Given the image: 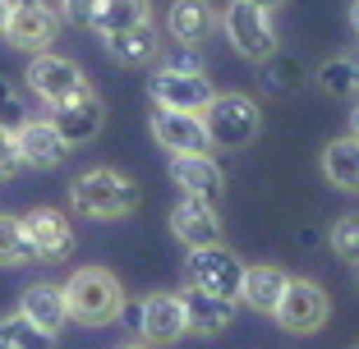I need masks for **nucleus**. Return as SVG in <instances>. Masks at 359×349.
I'll list each match as a JSON object with an SVG mask.
<instances>
[{
  "mask_svg": "<svg viewBox=\"0 0 359 349\" xmlns=\"http://www.w3.org/2000/svg\"><path fill=\"white\" fill-rule=\"evenodd\" d=\"M318 87L327 97H337V101H346V97H359L355 87V64H350V55H332V60L318 64Z\"/></svg>",
  "mask_w": 359,
  "mask_h": 349,
  "instance_id": "393cba45",
  "label": "nucleus"
},
{
  "mask_svg": "<svg viewBox=\"0 0 359 349\" xmlns=\"http://www.w3.org/2000/svg\"><path fill=\"white\" fill-rule=\"evenodd\" d=\"M222 32L226 42L244 55V60H272L276 55V28H272V14L249 5V0H231L222 10Z\"/></svg>",
  "mask_w": 359,
  "mask_h": 349,
  "instance_id": "20e7f679",
  "label": "nucleus"
},
{
  "mask_svg": "<svg viewBox=\"0 0 359 349\" xmlns=\"http://www.w3.org/2000/svg\"><path fill=\"white\" fill-rule=\"evenodd\" d=\"M189 285L203 290V294H217V299H231L240 304V285H244V262L226 248V243H208V248H189Z\"/></svg>",
  "mask_w": 359,
  "mask_h": 349,
  "instance_id": "423d86ee",
  "label": "nucleus"
},
{
  "mask_svg": "<svg viewBox=\"0 0 359 349\" xmlns=\"http://www.w3.org/2000/svg\"><path fill=\"white\" fill-rule=\"evenodd\" d=\"M152 23V0H102V10L93 19V32L97 37H120V32H134Z\"/></svg>",
  "mask_w": 359,
  "mask_h": 349,
  "instance_id": "412c9836",
  "label": "nucleus"
},
{
  "mask_svg": "<svg viewBox=\"0 0 359 349\" xmlns=\"http://www.w3.org/2000/svg\"><path fill=\"white\" fill-rule=\"evenodd\" d=\"M19 170H23V161H19V143H14V129L0 124V184L14 180Z\"/></svg>",
  "mask_w": 359,
  "mask_h": 349,
  "instance_id": "2f4dec72",
  "label": "nucleus"
},
{
  "mask_svg": "<svg viewBox=\"0 0 359 349\" xmlns=\"http://www.w3.org/2000/svg\"><path fill=\"white\" fill-rule=\"evenodd\" d=\"M152 138H157V148L170 152V157H184V152H212V138H208L203 115H189V111L152 106Z\"/></svg>",
  "mask_w": 359,
  "mask_h": 349,
  "instance_id": "9b49d317",
  "label": "nucleus"
},
{
  "mask_svg": "<svg viewBox=\"0 0 359 349\" xmlns=\"http://www.w3.org/2000/svg\"><path fill=\"white\" fill-rule=\"evenodd\" d=\"M323 175H327L332 189L341 193H359V138H337L323 152Z\"/></svg>",
  "mask_w": 359,
  "mask_h": 349,
  "instance_id": "5701e85b",
  "label": "nucleus"
},
{
  "mask_svg": "<svg viewBox=\"0 0 359 349\" xmlns=\"http://www.w3.org/2000/svg\"><path fill=\"white\" fill-rule=\"evenodd\" d=\"M23 262H32V243L23 234V221L0 212V266H23Z\"/></svg>",
  "mask_w": 359,
  "mask_h": 349,
  "instance_id": "a878e982",
  "label": "nucleus"
},
{
  "mask_svg": "<svg viewBox=\"0 0 359 349\" xmlns=\"http://www.w3.org/2000/svg\"><path fill=\"white\" fill-rule=\"evenodd\" d=\"M23 221V234L32 243V262H65V257L74 253V230L65 221V212L55 207H32Z\"/></svg>",
  "mask_w": 359,
  "mask_h": 349,
  "instance_id": "9d476101",
  "label": "nucleus"
},
{
  "mask_svg": "<svg viewBox=\"0 0 359 349\" xmlns=\"http://www.w3.org/2000/svg\"><path fill=\"white\" fill-rule=\"evenodd\" d=\"M350 64H355V87H359V51H355V55H350Z\"/></svg>",
  "mask_w": 359,
  "mask_h": 349,
  "instance_id": "58836bf2",
  "label": "nucleus"
},
{
  "mask_svg": "<svg viewBox=\"0 0 359 349\" xmlns=\"http://www.w3.org/2000/svg\"><path fill=\"white\" fill-rule=\"evenodd\" d=\"M152 92V106L161 111H189V115H203L208 111V101L217 92H212L208 74H180V69H157L148 83Z\"/></svg>",
  "mask_w": 359,
  "mask_h": 349,
  "instance_id": "1a4fd4ad",
  "label": "nucleus"
},
{
  "mask_svg": "<svg viewBox=\"0 0 359 349\" xmlns=\"http://www.w3.org/2000/svg\"><path fill=\"white\" fill-rule=\"evenodd\" d=\"M120 322H125V327L138 336V327H143V304H138V299H125V308H120Z\"/></svg>",
  "mask_w": 359,
  "mask_h": 349,
  "instance_id": "473e14b6",
  "label": "nucleus"
},
{
  "mask_svg": "<svg viewBox=\"0 0 359 349\" xmlns=\"http://www.w3.org/2000/svg\"><path fill=\"white\" fill-rule=\"evenodd\" d=\"M55 10H60L65 23H79V28H93L97 10H102V0H55Z\"/></svg>",
  "mask_w": 359,
  "mask_h": 349,
  "instance_id": "7c9ffc66",
  "label": "nucleus"
},
{
  "mask_svg": "<svg viewBox=\"0 0 359 349\" xmlns=\"http://www.w3.org/2000/svg\"><path fill=\"white\" fill-rule=\"evenodd\" d=\"M170 234H175L184 248H208V243H222V216L208 198H180L170 207Z\"/></svg>",
  "mask_w": 359,
  "mask_h": 349,
  "instance_id": "ddd939ff",
  "label": "nucleus"
},
{
  "mask_svg": "<svg viewBox=\"0 0 359 349\" xmlns=\"http://www.w3.org/2000/svg\"><path fill=\"white\" fill-rule=\"evenodd\" d=\"M180 299H184V322H189L194 336H222V331H231L235 322V304L231 299H217V294H203V290H180Z\"/></svg>",
  "mask_w": 359,
  "mask_h": 349,
  "instance_id": "a211bd4d",
  "label": "nucleus"
},
{
  "mask_svg": "<svg viewBox=\"0 0 359 349\" xmlns=\"http://www.w3.org/2000/svg\"><path fill=\"white\" fill-rule=\"evenodd\" d=\"M355 349H359V345H355Z\"/></svg>",
  "mask_w": 359,
  "mask_h": 349,
  "instance_id": "a19ab883",
  "label": "nucleus"
},
{
  "mask_svg": "<svg viewBox=\"0 0 359 349\" xmlns=\"http://www.w3.org/2000/svg\"><path fill=\"white\" fill-rule=\"evenodd\" d=\"M203 124H208V138L217 152H240L263 134V111L244 92H217L203 111Z\"/></svg>",
  "mask_w": 359,
  "mask_h": 349,
  "instance_id": "7ed1b4c3",
  "label": "nucleus"
},
{
  "mask_svg": "<svg viewBox=\"0 0 359 349\" xmlns=\"http://www.w3.org/2000/svg\"><path fill=\"white\" fill-rule=\"evenodd\" d=\"M60 290H65L69 318L83 322V327H106V322H116L120 308H125V285H120L116 271H106V266H79Z\"/></svg>",
  "mask_w": 359,
  "mask_h": 349,
  "instance_id": "f03ea898",
  "label": "nucleus"
},
{
  "mask_svg": "<svg viewBox=\"0 0 359 349\" xmlns=\"http://www.w3.org/2000/svg\"><path fill=\"white\" fill-rule=\"evenodd\" d=\"M170 180L184 198H208L217 202V193L226 189V170L208 157V152H184V157H170Z\"/></svg>",
  "mask_w": 359,
  "mask_h": 349,
  "instance_id": "dca6fc26",
  "label": "nucleus"
},
{
  "mask_svg": "<svg viewBox=\"0 0 359 349\" xmlns=\"http://www.w3.org/2000/svg\"><path fill=\"white\" fill-rule=\"evenodd\" d=\"M55 32H60V10H55L51 0H14L10 5V19H5V42L14 51H46L55 42Z\"/></svg>",
  "mask_w": 359,
  "mask_h": 349,
  "instance_id": "6e6552de",
  "label": "nucleus"
},
{
  "mask_svg": "<svg viewBox=\"0 0 359 349\" xmlns=\"http://www.w3.org/2000/svg\"><path fill=\"white\" fill-rule=\"evenodd\" d=\"M14 143H19V161L28 170H55L69 157V148H65V138L55 134L51 120H23L14 129Z\"/></svg>",
  "mask_w": 359,
  "mask_h": 349,
  "instance_id": "2eb2a0df",
  "label": "nucleus"
},
{
  "mask_svg": "<svg viewBox=\"0 0 359 349\" xmlns=\"http://www.w3.org/2000/svg\"><path fill=\"white\" fill-rule=\"evenodd\" d=\"M184 331H189V322H184V299L180 294H148L143 299V327H138V336L148 340V345H175Z\"/></svg>",
  "mask_w": 359,
  "mask_h": 349,
  "instance_id": "f3484780",
  "label": "nucleus"
},
{
  "mask_svg": "<svg viewBox=\"0 0 359 349\" xmlns=\"http://www.w3.org/2000/svg\"><path fill=\"white\" fill-rule=\"evenodd\" d=\"M355 285H359V266H355Z\"/></svg>",
  "mask_w": 359,
  "mask_h": 349,
  "instance_id": "ea45409f",
  "label": "nucleus"
},
{
  "mask_svg": "<svg viewBox=\"0 0 359 349\" xmlns=\"http://www.w3.org/2000/svg\"><path fill=\"white\" fill-rule=\"evenodd\" d=\"M350 138H359V106L350 111Z\"/></svg>",
  "mask_w": 359,
  "mask_h": 349,
  "instance_id": "e433bc0d",
  "label": "nucleus"
},
{
  "mask_svg": "<svg viewBox=\"0 0 359 349\" xmlns=\"http://www.w3.org/2000/svg\"><path fill=\"white\" fill-rule=\"evenodd\" d=\"M69 207L88 221H120L138 207V184L116 166H93L69 184Z\"/></svg>",
  "mask_w": 359,
  "mask_h": 349,
  "instance_id": "f257e3e1",
  "label": "nucleus"
},
{
  "mask_svg": "<svg viewBox=\"0 0 359 349\" xmlns=\"http://www.w3.org/2000/svg\"><path fill=\"white\" fill-rule=\"evenodd\" d=\"M28 92L37 97V101H46V106H65V101H74V97L88 92V78L83 69H79L74 60H65V55H51V51H37L28 60Z\"/></svg>",
  "mask_w": 359,
  "mask_h": 349,
  "instance_id": "0eeeda50",
  "label": "nucleus"
},
{
  "mask_svg": "<svg viewBox=\"0 0 359 349\" xmlns=\"http://www.w3.org/2000/svg\"><path fill=\"white\" fill-rule=\"evenodd\" d=\"M19 313L23 318H32L42 331H60L65 322H69V308H65V290L51 285V280H37V285H28L19 294Z\"/></svg>",
  "mask_w": 359,
  "mask_h": 349,
  "instance_id": "aec40b11",
  "label": "nucleus"
},
{
  "mask_svg": "<svg viewBox=\"0 0 359 349\" xmlns=\"http://www.w3.org/2000/svg\"><path fill=\"white\" fill-rule=\"evenodd\" d=\"M285 280L290 276L281 271L276 262H258V266H244V285H240V304H249L254 313H267L272 318L276 304L285 294Z\"/></svg>",
  "mask_w": 359,
  "mask_h": 349,
  "instance_id": "6ab92c4d",
  "label": "nucleus"
},
{
  "mask_svg": "<svg viewBox=\"0 0 359 349\" xmlns=\"http://www.w3.org/2000/svg\"><path fill=\"white\" fill-rule=\"evenodd\" d=\"M217 28H222V14H217L212 0H170V10H166V37L170 42L203 46V42H212Z\"/></svg>",
  "mask_w": 359,
  "mask_h": 349,
  "instance_id": "4468645a",
  "label": "nucleus"
},
{
  "mask_svg": "<svg viewBox=\"0 0 359 349\" xmlns=\"http://www.w3.org/2000/svg\"><path fill=\"white\" fill-rule=\"evenodd\" d=\"M157 69H180V74H208L203 69V46H189V42H161L157 51Z\"/></svg>",
  "mask_w": 359,
  "mask_h": 349,
  "instance_id": "bb28decb",
  "label": "nucleus"
},
{
  "mask_svg": "<svg viewBox=\"0 0 359 349\" xmlns=\"http://www.w3.org/2000/svg\"><path fill=\"white\" fill-rule=\"evenodd\" d=\"M120 349H157V345H148V340H143V345H138V340H134V345H120Z\"/></svg>",
  "mask_w": 359,
  "mask_h": 349,
  "instance_id": "4c0bfd02",
  "label": "nucleus"
},
{
  "mask_svg": "<svg viewBox=\"0 0 359 349\" xmlns=\"http://www.w3.org/2000/svg\"><path fill=\"white\" fill-rule=\"evenodd\" d=\"M263 64H267L263 83L272 87V92H295V87L304 83V69H299V60H295V55H281V51H276L272 60H263Z\"/></svg>",
  "mask_w": 359,
  "mask_h": 349,
  "instance_id": "cd10ccee",
  "label": "nucleus"
},
{
  "mask_svg": "<svg viewBox=\"0 0 359 349\" xmlns=\"http://www.w3.org/2000/svg\"><path fill=\"white\" fill-rule=\"evenodd\" d=\"M350 28H355V37H359V0L350 5Z\"/></svg>",
  "mask_w": 359,
  "mask_h": 349,
  "instance_id": "c9c22d12",
  "label": "nucleus"
},
{
  "mask_svg": "<svg viewBox=\"0 0 359 349\" xmlns=\"http://www.w3.org/2000/svg\"><path fill=\"white\" fill-rule=\"evenodd\" d=\"M249 5H258V10H267V14H272V10H281L285 0H249Z\"/></svg>",
  "mask_w": 359,
  "mask_h": 349,
  "instance_id": "72a5a7b5",
  "label": "nucleus"
},
{
  "mask_svg": "<svg viewBox=\"0 0 359 349\" xmlns=\"http://www.w3.org/2000/svg\"><path fill=\"white\" fill-rule=\"evenodd\" d=\"M0 349H55V336L23 313H10V318H0Z\"/></svg>",
  "mask_w": 359,
  "mask_h": 349,
  "instance_id": "b1692460",
  "label": "nucleus"
},
{
  "mask_svg": "<svg viewBox=\"0 0 359 349\" xmlns=\"http://www.w3.org/2000/svg\"><path fill=\"white\" fill-rule=\"evenodd\" d=\"M51 124H55V134L65 138V148H88V143L102 134V124H106L102 97L88 87L83 97H74V101H65V106L51 111Z\"/></svg>",
  "mask_w": 359,
  "mask_h": 349,
  "instance_id": "f8f14e48",
  "label": "nucleus"
},
{
  "mask_svg": "<svg viewBox=\"0 0 359 349\" xmlns=\"http://www.w3.org/2000/svg\"><path fill=\"white\" fill-rule=\"evenodd\" d=\"M23 120H28V101H23V92L10 83V78H0V124L19 129Z\"/></svg>",
  "mask_w": 359,
  "mask_h": 349,
  "instance_id": "c756f323",
  "label": "nucleus"
},
{
  "mask_svg": "<svg viewBox=\"0 0 359 349\" xmlns=\"http://www.w3.org/2000/svg\"><path fill=\"white\" fill-rule=\"evenodd\" d=\"M332 253H337L341 262L359 266V212H346L332 225Z\"/></svg>",
  "mask_w": 359,
  "mask_h": 349,
  "instance_id": "c85d7f7f",
  "label": "nucleus"
},
{
  "mask_svg": "<svg viewBox=\"0 0 359 349\" xmlns=\"http://www.w3.org/2000/svg\"><path fill=\"white\" fill-rule=\"evenodd\" d=\"M272 318L281 322L285 336H313V331L327 327L332 299H327V290H323V285H313V280H304V276H290Z\"/></svg>",
  "mask_w": 359,
  "mask_h": 349,
  "instance_id": "39448f33",
  "label": "nucleus"
},
{
  "mask_svg": "<svg viewBox=\"0 0 359 349\" xmlns=\"http://www.w3.org/2000/svg\"><path fill=\"white\" fill-rule=\"evenodd\" d=\"M10 5L14 0H0V32H5V19H10Z\"/></svg>",
  "mask_w": 359,
  "mask_h": 349,
  "instance_id": "f704fd0d",
  "label": "nucleus"
},
{
  "mask_svg": "<svg viewBox=\"0 0 359 349\" xmlns=\"http://www.w3.org/2000/svg\"><path fill=\"white\" fill-rule=\"evenodd\" d=\"M106 55L116 64H152L157 60V51H161V32H157V23H143V28H134V32H120V37H106Z\"/></svg>",
  "mask_w": 359,
  "mask_h": 349,
  "instance_id": "4be33fe9",
  "label": "nucleus"
}]
</instances>
